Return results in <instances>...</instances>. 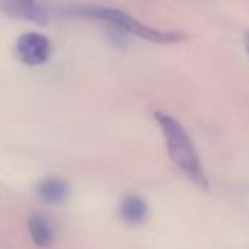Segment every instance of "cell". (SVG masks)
Instances as JSON below:
<instances>
[{"label": "cell", "instance_id": "obj_1", "mask_svg": "<svg viewBox=\"0 0 249 249\" xmlns=\"http://www.w3.org/2000/svg\"><path fill=\"white\" fill-rule=\"evenodd\" d=\"M155 120L162 131L168 155L174 165L197 187L207 190L209 181L200 156L184 125L175 117L162 111L155 112Z\"/></svg>", "mask_w": 249, "mask_h": 249}, {"label": "cell", "instance_id": "obj_2", "mask_svg": "<svg viewBox=\"0 0 249 249\" xmlns=\"http://www.w3.org/2000/svg\"><path fill=\"white\" fill-rule=\"evenodd\" d=\"M64 15L69 16H77V18H86V19H95L105 22L115 29L136 35L142 39L156 42V44H175L184 39V35L181 32L175 31H159L152 26H147L133 18L131 15L125 13L124 10L114 9V7H101V6H73L63 10Z\"/></svg>", "mask_w": 249, "mask_h": 249}, {"label": "cell", "instance_id": "obj_3", "mask_svg": "<svg viewBox=\"0 0 249 249\" xmlns=\"http://www.w3.org/2000/svg\"><path fill=\"white\" fill-rule=\"evenodd\" d=\"M16 54L26 66H41L50 58L51 44L42 34L26 32L16 41Z\"/></svg>", "mask_w": 249, "mask_h": 249}, {"label": "cell", "instance_id": "obj_4", "mask_svg": "<svg viewBox=\"0 0 249 249\" xmlns=\"http://www.w3.org/2000/svg\"><path fill=\"white\" fill-rule=\"evenodd\" d=\"M1 10L12 18L45 22L47 13L36 0H0Z\"/></svg>", "mask_w": 249, "mask_h": 249}, {"label": "cell", "instance_id": "obj_5", "mask_svg": "<svg viewBox=\"0 0 249 249\" xmlns=\"http://www.w3.org/2000/svg\"><path fill=\"white\" fill-rule=\"evenodd\" d=\"M149 213L147 204L137 196H128L121 201L120 216L128 225H140L146 220Z\"/></svg>", "mask_w": 249, "mask_h": 249}, {"label": "cell", "instance_id": "obj_6", "mask_svg": "<svg viewBox=\"0 0 249 249\" xmlns=\"http://www.w3.org/2000/svg\"><path fill=\"white\" fill-rule=\"evenodd\" d=\"M69 193L67 184L60 178H47L41 181L36 187L38 197L50 204H58L61 203Z\"/></svg>", "mask_w": 249, "mask_h": 249}, {"label": "cell", "instance_id": "obj_7", "mask_svg": "<svg viewBox=\"0 0 249 249\" xmlns=\"http://www.w3.org/2000/svg\"><path fill=\"white\" fill-rule=\"evenodd\" d=\"M28 229L32 241L38 247H50L54 242V229L45 217L36 213L32 214L28 220Z\"/></svg>", "mask_w": 249, "mask_h": 249}, {"label": "cell", "instance_id": "obj_8", "mask_svg": "<svg viewBox=\"0 0 249 249\" xmlns=\"http://www.w3.org/2000/svg\"><path fill=\"white\" fill-rule=\"evenodd\" d=\"M244 42H245V48H247V53H248V55H249V32L245 35Z\"/></svg>", "mask_w": 249, "mask_h": 249}]
</instances>
